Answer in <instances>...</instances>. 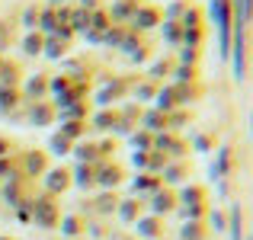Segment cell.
Segmentation results:
<instances>
[{
  "label": "cell",
  "mask_w": 253,
  "mask_h": 240,
  "mask_svg": "<svg viewBox=\"0 0 253 240\" xmlns=\"http://www.w3.org/2000/svg\"><path fill=\"white\" fill-rule=\"evenodd\" d=\"M10 151H13V141H10V138H3V135H0V160H3L6 154H10Z\"/></svg>",
  "instance_id": "ab89813d"
},
{
  "label": "cell",
  "mask_w": 253,
  "mask_h": 240,
  "mask_svg": "<svg viewBox=\"0 0 253 240\" xmlns=\"http://www.w3.org/2000/svg\"><path fill=\"white\" fill-rule=\"evenodd\" d=\"M154 151H161L164 157H176V160H183L189 148H186L179 138H173L170 131H161V135H154Z\"/></svg>",
  "instance_id": "8992f818"
},
{
  "label": "cell",
  "mask_w": 253,
  "mask_h": 240,
  "mask_svg": "<svg viewBox=\"0 0 253 240\" xmlns=\"http://www.w3.org/2000/svg\"><path fill=\"white\" fill-rule=\"evenodd\" d=\"M119 240H138V237H135V234H131V237H119Z\"/></svg>",
  "instance_id": "60d3db41"
},
{
  "label": "cell",
  "mask_w": 253,
  "mask_h": 240,
  "mask_svg": "<svg viewBox=\"0 0 253 240\" xmlns=\"http://www.w3.org/2000/svg\"><path fill=\"white\" fill-rule=\"evenodd\" d=\"M23 93H26L29 99H36V103H39L42 96H48V74H32V77L23 83Z\"/></svg>",
  "instance_id": "8fae6325"
},
{
  "label": "cell",
  "mask_w": 253,
  "mask_h": 240,
  "mask_svg": "<svg viewBox=\"0 0 253 240\" xmlns=\"http://www.w3.org/2000/svg\"><path fill=\"white\" fill-rule=\"evenodd\" d=\"M93 170H96V186L106 192H112L125 179V170L119 163H112V160H99V163H93Z\"/></svg>",
  "instance_id": "3957f363"
},
{
  "label": "cell",
  "mask_w": 253,
  "mask_h": 240,
  "mask_svg": "<svg viewBox=\"0 0 253 240\" xmlns=\"http://www.w3.org/2000/svg\"><path fill=\"white\" fill-rule=\"evenodd\" d=\"M135 192H144V196H154V192H161L164 189V183H161V173H141V176H135Z\"/></svg>",
  "instance_id": "4fadbf2b"
},
{
  "label": "cell",
  "mask_w": 253,
  "mask_h": 240,
  "mask_svg": "<svg viewBox=\"0 0 253 240\" xmlns=\"http://www.w3.org/2000/svg\"><path fill=\"white\" fill-rule=\"evenodd\" d=\"M196 80V68H186V64H176L173 68V83L176 86H186V83H192Z\"/></svg>",
  "instance_id": "d6a6232c"
},
{
  "label": "cell",
  "mask_w": 253,
  "mask_h": 240,
  "mask_svg": "<svg viewBox=\"0 0 253 240\" xmlns=\"http://www.w3.org/2000/svg\"><path fill=\"white\" fill-rule=\"evenodd\" d=\"M58 228H61V234L68 237V240H77V237H84V218H77V215H64L61 221H58Z\"/></svg>",
  "instance_id": "ac0fdd59"
},
{
  "label": "cell",
  "mask_w": 253,
  "mask_h": 240,
  "mask_svg": "<svg viewBox=\"0 0 253 240\" xmlns=\"http://www.w3.org/2000/svg\"><path fill=\"white\" fill-rule=\"evenodd\" d=\"M0 240H13V237H0Z\"/></svg>",
  "instance_id": "b9f144b4"
},
{
  "label": "cell",
  "mask_w": 253,
  "mask_h": 240,
  "mask_svg": "<svg viewBox=\"0 0 253 240\" xmlns=\"http://www.w3.org/2000/svg\"><path fill=\"white\" fill-rule=\"evenodd\" d=\"M209 224H211V231H215V234H224V231H228V218H224V211H209Z\"/></svg>",
  "instance_id": "8d00e7d4"
},
{
  "label": "cell",
  "mask_w": 253,
  "mask_h": 240,
  "mask_svg": "<svg viewBox=\"0 0 253 240\" xmlns=\"http://www.w3.org/2000/svg\"><path fill=\"white\" fill-rule=\"evenodd\" d=\"M186 173H189V163H183V160H179V163H167L161 170V183L164 186H173V183L183 186L186 183Z\"/></svg>",
  "instance_id": "7c38bea8"
},
{
  "label": "cell",
  "mask_w": 253,
  "mask_h": 240,
  "mask_svg": "<svg viewBox=\"0 0 253 240\" xmlns=\"http://www.w3.org/2000/svg\"><path fill=\"white\" fill-rule=\"evenodd\" d=\"M19 86H0V112H6L10 116V109L16 106V96H19Z\"/></svg>",
  "instance_id": "83f0119b"
},
{
  "label": "cell",
  "mask_w": 253,
  "mask_h": 240,
  "mask_svg": "<svg viewBox=\"0 0 253 240\" xmlns=\"http://www.w3.org/2000/svg\"><path fill=\"white\" fill-rule=\"evenodd\" d=\"M55 119V109H51V103H45V99H39L36 106H32V112H29V122L36 125V128H45V125Z\"/></svg>",
  "instance_id": "e0dca14e"
},
{
  "label": "cell",
  "mask_w": 253,
  "mask_h": 240,
  "mask_svg": "<svg viewBox=\"0 0 253 240\" xmlns=\"http://www.w3.org/2000/svg\"><path fill=\"white\" fill-rule=\"evenodd\" d=\"M192 148H196V151H202V154H209V151L215 148V138H211V135H196Z\"/></svg>",
  "instance_id": "f35d334b"
},
{
  "label": "cell",
  "mask_w": 253,
  "mask_h": 240,
  "mask_svg": "<svg viewBox=\"0 0 253 240\" xmlns=\"http://www.w3.org/2000/svg\"><path fill=\"white\" fill-rule=\"evenodd\" d=\"M247 240H253V234H250V237H247Z\"/></svg>",
  "instance_id": "7bdbcfd3"
},
{
  "label": "cell",
  "mask_w": 253,
  "mask_h": 240,
  "mask_svg": "<svg viewBox=\"0 0 253 240\" xmlns=\"http://www.w3.org/2000/svg\"><path fill=\"white\" fill-rule=\"evenodd\" d=\"M176 64H186V68H196V64H202V48H186V45H183Z\"/></svg>",
  "instance_id": "1f68e13d"
},
{
  "label": "cell",
  "mask_w": 253,
  "mask_h": 240,
  "mask_svg": "<svg viewBox=\"0 0 253 240\" xmlns=\"http://www.w3.org/2000/svg\"><path fill=\"white\" fill-rule=\"evenodd\" d=\"M93 208H96V215H112V211L119 208V199H116V192H106L103 189V196L93 202Z\"/></svg>",
  "instance_id": "d4e9b609"
},
{
  "label": "cell",
  "mask_w": 253,
  "mask_h": 240,
  "mask_svg": "<svg viewBox=\"0 0 253 240\" xmlns=\"http://www.w3.org/2000/svg\"><path fill=\"white\" fill-rule=\"evenodd\" d=\"M161 23H164V19H161V13H157V10H148V6H138L128 26H131L135 32H148V29H157Z\"/></svg>",
  "instance_id": "9c48e42d"
},
{
  "label": "cell",
  "mask_w": 253,
  "mask_h": 240,
  "mask_svg": "<svg viewBox=\"0 0 253 240\" xmlns=\"http://www.w3.org/2000/svg\"><path fill=\"white\" fill-rule=\"evenodd\" d=\"M71 179H74V186H81V189H93V186H96V170H93V163H77L74 173H71Z\"/></svg>",
  "instance_id": "9a60e30c"
},
{
  "label": "cell",
  "mask_w": 253,
  "mask_h": 240,
  "mask_svg": "<svg viewBox=\"0 0 253 240\" xmlns=\"http://www.w3.org/2000/svg\"><path fill=\"white\" fill-rule=\"evenodd\" d=\"M179 205H205V192L199 186H183V192L176 196Z\"/></svg>",
  "instance_id": "cb8c5ba5"
},
{
  "label": "cell",
  "mask_w": 253,
  "mask_h": 240,
  "mask_svg": "<svg viewBox=\"0 0 253 240\" xmlns=\"http://www.w3.org/2000/svg\"><path fill=\"white\" fill-rule=\"evenodd\" d=\"M64 240H68V237H64ZM77 240H81V237H77Z\"/></svg>",
  "instance_id": "ee69618b"
},
{
  "label": "cell",
  "mask_w": 253,
  "mask_h": 240,
  "mask_svg": "<svg viewBox=\"0 0 253 240\" xmlns=\"http://www.w3.org/2000/svg\"><path fill=\"white\" fill-rule=\"evenodd\" d=\"M141 125L144 131H151V135H161L164 128H167V116L164 112H157V109H151V112H141Z\"/></svg>",
  "instance_id": "2e32d148"
},
{
  "label": "cell",
  "mask_w": 253,
  "mask_h": 240,
  "mask_svg": "<svg viewBox=\"0 0 253 240\" xmlns=\"http://www.w3.org/2000/svg\"><path fill=\"white\" fill-rule=\"evenodd\" d=\"M211 16L218 26V55L221 61L231 58V36H234V6L231 0H211Z\"/></svg>",
  "instance_id": "6da1fadb"
},
{
  "label": "cell",
  "mask_w": 253,
  "mask_h": 240,
  "mask_svg": "<svg viewBox=\"0 0 253 240\" xmlns=\"http://www.w3.org/2000/svg\"><path fill=\"white\" fill-rule=\"evenodd\" d=\"M135 163L141 166L144 173H161L164 166H167V157H164L161 151H154V148L151 151H135Z\"/></svg>",
  "instance_id": "30bf717a"
},
{
  "label": "cell",
  "mask_w": 253,
  "mask_h": 240,
  "mask_svg": "<svg viewBox=\"0 0 253 240\" xmlns=\"http://www.w3.org/2000/svg\"><path fill=\"white\" fill-rule=\"evenodd\" d=\"M19 173L23 176H45L48 173V151H23L19 157Z\"/></svg>",
  "instance_id": "277c9868"
},
{
  "label": "cell",
  "mask_w": 253,
  "mask_h": 240,
  "mask_svg": "<svg viewBox=\"0 0 253 240\" xmlns=\"http://www.w3.org/2000/svg\"><path fill=\"white\" fill-rule=\"evenodd\" d=\"M58 221H61V211H58V202L48 192H45L42 199H32V224H36V228L51 231V228H58Z\"/></svg>",
  "instance_id": "7a4b0ae2"
},
{
  "label": "cell",
  "mask_w": 253,
  "mask_h": 240,
  "mask_svg": "<svg viewBox=\"0 0 253 240\" xmlns=\"http://www.w3.org/2000/svg\"><path fill=\"white\" fill-rule=\"evenodd\" d=\"M48 151H51V154H58V157L74 154V141H71V138H64L61 131H55V135H51V141H48Z\"/></svg>",
  "instance_id": "603a6c76"
},
{
  "label": "cell",
  "mask_w": 253,
  "mask_h": 240,
  "mask_svg": "<svg viewBox=\"0 0 253 240\" xmlns=\"http://www.w3.org/2000/svg\"><path fill=\"white\" fill-rule=\"evenodd\" d=\"M179 240H205V221H186L179 228Z\"/></svg>",
  "instance_id": "484cf974"
},
{
  "label": "cell",
  "mask_w": 253,
  "mask_h": 240,
  "mask_svg": "<svg viewBox=\"0 0 253 240\" xmlns=\"http://www.w3.org/2000/svg\"><path fill=\"white\" fill-rule=\"evenodd\" d=\"M116 215L122 218V221L135 224L138 218H141V199H119V208H116Z\"/></svg>",
  "instance_id": "5bb4252c"
},
{
  "label": "cell",
  "mask_w": 253,
  "mask_h": 240,
  "mask_svg": "<svg viewBox=\"0 0 253 240\" xmlns=\"http://www.w3.org/2000/svg\"><path fill=\"white\" fill-rule=\"evenodd\" d=\"M179 218H186V221H205V215H209V208L205 205H179Z\"/></svg>",
  "instance_id": "f1b7e54d"
},
{
  "label": "cell",
  "mask_w": 253,
  "mask_h": 240,
  "mask_svg": "<svg viewBox=\"0 0 253 240\" xmlns=\"http://www.w3.org/2000/svg\"><path fill=\"white\" fill-rule=\"evenodd\" d=\"M84 128H86V122H64V125H61V128H58V131H61L64 138H71V141L77 144V138L84 135Z\"/></svg>",
  "instance_id": "836d02e7"
},
{
  "label": "cell",
  "mask_w": 253,
  "mask_h": 240,
  "mask_svg": "<svg viewBox=\"0 0 253 240\" xmlns=\"http://www.w3.org/2000/svg\"><path fill=\"white\" fill-rule=\"evenodd\" d=\"M90 122H93V128H96V131H116V125H119V112L103 109V112H96Z\"/></svg>",
  "instance_id": "ffe728a7"
},
{
  "label": "cell",
  "mask_w": 253,
  "mask_h": 240,
  "mask_svg": "<svg viewBox=\"0 0 253 240\" xmlns=\"http://www.w3.org/2000/svg\"><path fill=\"white\" fill-rule=\"evenodd\" d=\"M167 71H173V64L164 58V61H154L148 68V80H161V77H167Z\"/></svg>",
  "instance_id": "74e56055"
},
{
  "label": "cell",
  "mask_w": 253,
  "mask_h": 240,
  "mask_svg": "<svg viewBox=\"0 0 253 240\" xmlns=\"http://www.w3.org/2000/svg\"><path fill=\"white\" fill-rule=\"evenodd\" d=\"M71 186H74V179H71V170H64V166H55V170L45 173V192L48 196H61Z\"/></svg>",
  "instance_id": "5b68a950"
},
{
  "label": "cell",
  "mask_w": 253,
  "mask_h": 240,
  "mask_svg": "<svg viewBox=\"0 0 253 240\" xmlns=\"http://www.w3.org/2000/svg\"><path fill=\"white\" fill-rule=\"evenodd\" d=\"M164 39H167V45H183V26L176 23V19H164Z\"/></svg>",
  "instance_id": "4316f807"
},
{
  "label": "cell",
  "mask_w": 253,
  "mask_h": 240,
  "mask_svg": "<svg viewBox=\"0 0 253 240\" xmlns=\"http://www.w3.org/2000/svg\"><path fill=\"white\" fill-rule=\"evenodd\" d=\"M64 51H68V42H61V39H45V55L48 58H64Z\"/></svg>",
  "instance_id": "e575fe53"
},
{
  "label": "cell",
  "mask_w": 253,
  "mask_h": 240,
  "mask_svg": "<svg viewBox=\"0 0 253 240\" xmlns=\"http://www.w3.org/2000/svg\"><path fill=\"white\" fill-rule=\"evenodd\" d=\"M157 90H161V86H157L154 80L144 77V80H138V83H135V99H138V103H151V99L157 96Z\"/></svg>",
  "instance_id": "7402d4cb"
},
{
  "label": "cell",
  "mask_w": 253,
  "mask_h": 240,
  "mask_svg": "<svg viewBox=\"0 0 253 240\" xmlns=\"http://www.w3.org/2000/svg\"><path fill=\"white\" fill-rule=\"evenodd\" d=\"M231 240H244V211L241 205H231V221H228V231H224Z\"/></svg>",
  "instance_id": "44dd1931"
},
{
  "label": "cell",
  "mask_w": 253,
  "mask_h": 240,
  "mask_svg": "<svg viewBox=\"0 0 253 240\" xmlns=\"http://www.w3.org/2000/svg\"><path fill=\"white\" fill-rule=\"evenodd\" d=\"M45 48V36L42 32H32V36L23 39V55H39Z\"/></svg>",
  "instance_id": "f546056e"
},
{
  "label": "cell",
  "mask_w": 253,
  "mask_h": 240,
  "mask_svg": "<svg viewBox=\"0 0 253 240\" xmlns=\"http://www.w3.org/2000/svg\"><path fill=\"white\" fill-rule=\"evenodd\" d=\"M189 112L186 109H173V112H167V131H176V128H183V125H189Z\"/></svg>",
  "instance_id": "4dcf8cb0"
},
{
  "label": "cell",
  "mask_w": 253,
  "mask_h": 240,
  "mask_svg": "<svg viewBox=\"0 0 253 240\" xmlns=\"http://www.w3.org/2000/svg\"><path fill=\"white\" fill-rule=\"evenodd\" d=\"M231 160H234V154H231V148H218V157L215 163H211V179H221V173H231Z\"/></svg>",
  "instance_id": "d6986e66"
},
{
  "label": "cell",
  "mask_w": 253,
  "mask_h": 240,
  "mask_svg": "<svg viewBox=\"0 0 253 240\" xmlns=\"http://www.w3.org/2000/svg\"><path fill=\"white\" fill-rule=\"evenodd\" d=\"M131 148H135V151H151V148H154V135L141 128L135 138H131Z\"/></svg>",
  "instance_id": "d590c367"
},
{
  "label": "cell",
  "mask_w": 253,
  "mask_h": 240,
  "mask_svg": "<svg viewBox=\"0 0 253 240\" xmlns=\"http://www.w3.org/2000/svg\"><path fill=\"white\" fill-rule=\"evenodd\" d=\"M164 234V221L157 215H141L135 221V237L138 240H157Z\"/></svg>",
  "instance_id": "52a82bcc"
},
{
  "label": "cell",
  "mask_w": 253,
  "mask_h": 240,
  "mask_svg": "<svg viewBox=\"0 0 253 240\" xmlns=\"http://www.w3.org/2000/svg\"><path fill=\"white\" fill-rule=\"evenodd\" d=\"M173 199H176V192H173L170 186H164L161 192H154V196L148 199V202H151V215L164 218L167 211H176V202H173Z\"/></svg>",
  "instance_id": "ba28073f"
}]
</instances>
